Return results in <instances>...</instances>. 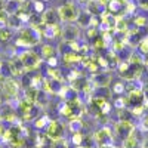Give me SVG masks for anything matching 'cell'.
<instances>
[{
  "label": "cell",
  "mask_w": 148,
  "mask_h": 148,
  "mask_svg": "<svg viewBox=\"0 0 148 148\" xmlns=\"http://www.w3.org/2000/svg\"><path fill=\"white\" fill-rule=\"evenodd\" d=\"M0 92L3 93L5 98H8V99H12V98H16L18 92H19V84L15 79L12 77H6L2 80V83H0Z\"/></svg>",
  "instance_id": "6da1fadb"
},
{
  "label": "cell",
  "mask_w": 148,
  "mask_h": 148,
  "mask_svg": "<svg viewBox=\"0 0 148 148\" xmlns=\"http://www.w3.org/2000/svg\"><path fill=\"white\" fill-rule=\"evenodd\" d=\"M18 58L24 62V67H25L27 71H31L34 68H37V65L40 64V55L34 52V51H25L18 55Z\"/></svg>",
  "instance_id": "7a4b0ae2"
},
{
  "label": "cell",
  "mask_w": 148,
  "mask_h": 148,
  "mask_svg": "<svg viewBox=\"0 0 148 148\" xmlns=\"http://www.w3.org/2000/svg\"><path fill=\"white\" fill-rule=\"evenodd\" d=\"M58 14H59L61 21H64V22H73L79 16V12H77L76 6H74L73 3H64L62 6H59Z\"/></svg>",
  "instance_id": "3957f363"
},
{
  "label": "cell",
  "mask_w": 148,
  "mask_h": 148,
  "mask_svg": "<svg viewBox=\"0 0 148 148\" xmlns=\"http://www.w3.org/2000/svg\"><path fill=\"white\" fill-rule=\"evenodd\" d=\"M45 133L47 135V138L52 139V141H56L59 138H62V135H64L62 123L58 121V120H51L49 125H47V127L45 129Z\"/></svg>",
  "instance_id": "277c9868"
},
{
  "label": "cell",
  "mask_w": 148,
  "mask_h": 148,
  "mask_svg": "<svg viewBox=\"0 0 148 148\" xmlns=\"http://www.w3.org/2000/svg\"><path fill=\"white\" fill-rule=\"evenodd\" d=\"M93 139L101 147H107L108 142H111V139H113V135H111V130L108 127H101L98 132H95Z\"/></svg>",
  "instance_id": "5b68a950"
},
{
  "label": "cell",
  "mask_w": 148,
  "mask_h": 148,
  "mask_svg": "<svg viewBox=\"0 0 148 148\" xmlns=\"http://www.w3.org/2000/svg\"><path fill=\"white\" fill-rule=\"evenodd\" d=\"M65 42H74L79 39V25H74L71 22H67V25L62 28V34Z\"/></svg>",
  "instance_id": "8992f818"
},
{
  "label": "cell",
  "mask_w": 148,
  "mask_h": 148,
  "mask_svg": "<svg viewBox=\"0 0 148 148\" xmlns=\"http://www.w3.org/2000/svg\"><path fill=\"white\" fill-rule=\"evenodd\" d=\"M42 31V37L45 39H56L58 36L62 34V28L59 27V24H55V25H43L40 28Z\"/></svg>",
  "instance_id": "52a82bcc"
},
{
  "label": "cell",
  "mask_w": 148,
  "mask_h": 148,
  "mask_svg": "<svg viewBox=\"0 0 148 148\" xmlns=\"http://www.w3.org/2000/svg\"><path fill=\"white\" fill-rule=\"evenodd\" d=\"M42 15H43V24L45 25H55V24H59V21H61L58 10H55V9H47Z\"/></svg>",
  "instance_id": "ba28073f"
},
{
  "label": "cell",
  "mask_w": 148,
  "mask_h": 148,
  "mask_svg": "<svg viewBox=\"0 0 148 148\" xmlns=\"http://www.w3.org/2000/svg\"><path fill=\"white\" fill-rule=\"evenodd\" d=\"M116 130H117V135L119 136H121V138H127L129 135L132 133V130H133V125L130 121H120L119 125L116 126Z\"/></svg>",
  "instance_id": "9c48e42d"
},
{
  "label": "cell",
  "mask_w": 148,
  "mask_h": 148,
  "mask_svg": "<svg viewBox=\"0 0 148 148\" xmlns=\"http://www.w3.org/2000/svg\"><path fill=\"white\" fill-rule=\"evenodd\" d=\"M92 80H93V84L95 86H108L110 83H111V76L108 73H96V74H93V77H92Z\"/></svg>",
  "instance_id": "30bf717a"
},
{
  "label": "cell",
  "mask_w": 148,
  "mask_h": 148,
  "mask_svg": "<svg viewBox=\"0 0 148 148\" xmlns=\"http://www.w3.org/2000/svg\"><path fill=\"white\" fill-rule=\"evenodd\" d=\"M70 83H71V84H70L71 88H73L74 90H77V92H79V90H84V89L89 86V82L86 80L83 76H79V77H76L74 80H71Z\"/></svg>",
  "instance_id": "8fae6325"
},
{
  "label": "cell",
  "mask_w": 148,
  "mask_h": 148,
  "mask_svg": "<svg viewBox=\"0 0 148 148\" xmlns=\"http://www.w3.org/2000/svg\"><path fill=\"white\" fill-rule=\"evenodd\" d=\"M90 21H92V15L89 14L88 10L80 12L79 16H77V24H79V27H82V28L90 27Z\"/></svg>",
  "instance_id": "7c38bea8"
},
{
  "label": "cell",
  "mask_w": 148,
  "mask_h": 148,
  "mask_svg": "<svg viewBox=\"0 0 148 148\" xmlns=\"http://www.w3.org/2000/svg\"><path fill=\"white\" fill-rule=\"evenodd\" d=\"M64 62L65 65H71V64H77L80 62V53L76 51H68L64 53Z\"/></svg>",
  "instance_id": "4fadbf2b"
},
{
  "label": "cell",
  "mask_w": 148,
  "mask_h": 148,
  "mask_svg": "<svg viewBox=\"0 0 148 148\" xmlns=\"http://www.w3.org/2000/svg\"><path fill=\"white\" fill-rule=\"evenodd\" d=\"M37 93H39V89L34 88V86H28V88H25V90H24V99H27L31 104H36Z\"/></svg>",
  "instance_id": "5bb4252c"
},
{
  "label": "cell",
  "mask_w": 148,
  "mask_h": 148,
  "mask_svg": "<svg viewBox=\"0 0 148 148\" xmlns=\"http://www.w3.org/2000/svg\"><path fill=\"white\" fill-rule=\"evenodd\" d=\"M40 53L45 59H49V58H52V56H56L58 53V49L53 47L52 45H43L42 49H40Z\"/></svg>",
  "instance_id": "9a60e30c"
},
{
  "label": "cell",
  "mask_w": 148,
  "mask_h": 148,
  "mask_svg": "<svg viewBox=\"0 0 148 148\" xmlns=\"http://www.w3.org/2000/svg\"><path fill=\"white\" fill-rule=\"evenodd\" d=\"M82 127H83V123L80 120V117H76V119H71L68 121V130L71 133H77V132H82Z\"/></svg>",
  "instance_id": "2e32d148"
},
{
  "label": "cell",
  "mask_w": 148,
  "mask_h": 148,
  "mask_svg": "<svg viewBox=\"0 0 148 148\" xmlns=\"http://www.w3.org/2000/svg\"><path fill=\"white\" fill-rule=\"evenodd\" d=\"M49 121H51V119H49V116H39L36 120H34V127L36 129H46Z\"/></svg>",
  "instance_id": "e0dca14e"
},
{
  "label": "cell",
  "mask_w": 148,
  "mask_h": 148,
  "mask_svg": "<svg viewBox=\"0 0 148 148\" xmlns=\"http://www.w3.org/2000/svg\"><path fill=\"white\" fill-rule=\"evenodd\" d=\"M88 6V12L90 15H99V10H101V5L98 0H90V2L86 5Z\"/></svg>",
  "instance_id": "ac0fdd59"
},
{
  "label": "cell",
  "mask_w": 148,
  "mask_h": 148,
  "mask_svg": "<svg viewBox=\"0 0 148 148\" xmlns=\"http://www.w3.org/2000/svg\"><path fill=\"white\" fill-rule=\"evenodd\" d=\"M47 95H49L47 92L39 89V93H37V99H36V105H39L40 108L45 107V105L47 104Z\"/></svg>",
  "instance_id": "d6986e66"
},
{
  "label": "cell",
  "mask_w": 148,
  "mask_h": 148,
  "mask_svg": "<svg viewBox=\"0 0 148 148\" xmlns=\"http://www.w3.org/2000/svg\"><path fill=\"white\" fill-rule=\"evenodd\" d=\"M21 24H22V21L19 19V16H18L16 14H10V15L8 16V25H9V27L19 28Z\"/></svg>",
  "instance_id": "ffe728a7"
},
{
  "label": "cell",
  "mask_w": 148,
  "mask_h": 148,
  "mask_svg": "<svg viewBox=\"0 0 148 148\" xmlns=\"http://www.w3.org/2000/svg\"><path fill=\"white\" fill-rule=\"evenodd\" d=\"M10 39H12V31L9 30V27L0 28V42L8 43V42H10Z\"/></svg>",
  "instance_id": "44dd1931"
},
{
  "label": "cell",
  "mask_w": 148,
  "mask_h": 148,
  "mask_svg": "<svg viewBox=\"0 0 148 148\" xmlns=\"http://www.w3.org/2000/svg\"><path fill=\"white\" fill-rule=\"evenodd\" d=\"M49 77L53 79V80H58V82H62L64 80V74L61 73L59 70H56V68H49Z\"/></svg>",
  "instance_id": "7402d4cb"
},
{
  "label": "cell",
  "mask_w": 148,
  "mask_h": 148,
  "mask_svg": "<svg viewBox=\"0 0 148 148\" xmlns=\"http://www.w3.org/2000/svg\"><path fill=\"white\" fill-rule=\"evenodd\" d=\"M86 68H88V70H89L92 74H96V73H99V70H101V65L98 64V61H96V59H92L90 62H89V65L86 67Z\"/></svg>",
  "instance_id": "603a6c76"
},
{
  "label": "cell",
  "mask_w": 148,
  "mask_h": 148,
  "mask_svg": "<svg viewBox=\"0 0 148 148\" xmlns=\"http://www.w3.org/2000/svg\"><path fill=\"white\" fill-rule=\"evenodd\" d=\"M52 148H68V142L64 138H59L56 141H52Z\"/></svg>",
  "instance_id": "cb8c5ba5"
},
{
  "label": "cell",
  "mask_w": 148,
  "mask_h": 148,
  "mask_svg": "<svg viewBox=\"0 0 148 148\" xmlns=\"http://www.w3.org/2000/svg\"><path fill=\"white\" fill-rule=\"evenodd\" d=\"M83 139H84V138H83V135H82L80 132H77V133H73L71 142H73L74 145H77V147H79V145H82V144H83Z\"/></svg>",
  "instance_id": "d4e9b609"
},
{
  "label": "cell",
  "mask_w": 148,
  "mask_h": 148,
  "mask_svg": "<svg viewBox=\"0 0 148 148\" xmlns=\"http://www.w3.org/2000/svg\"><path fill=\"white\" fill-rule=\"evenodd\" d=\"M125 90H126V86L123 84V83H114L113 84V92L116 95H120V93H123Z\"/></svg>",
  "instance_id": "484cf974"
},
{
  "label": "cell",
  "mask_w": 148,
  "mask_h": 148,
  "mask_svg": "<svg viewBox=\"0 0 148 148\" xmlns=\"http://www.w3.org/2000/svg\"><path fill=\"white\" fill-rule=\"evenodd\" d=\"M86 36H88V39H96L98 37V30L96 27H88V31H86Z\"/></svg>",
  "instance_id": "4316f807"
},
{
  "label": "cell",
  "mask_w": 148,
  "mask_h": 148,
  "mask_svg": "<svg viewBox=\"0 0 148 148\" xmlns=\"http://www.w3.org/2000/svg\"><path fill=\"white\" fill-rule=\"evenodd\" d=\"M139 49H141V52L147 53L148 52V39H144L139 42Z\"/></svg>",
  "instance_id": "83f0119b"
},
{
  "label": "cell",
  "mask_w": 148,
  "mask_h": 148,
  "mask_svg": "<svg viewBox=\"0 0 148 148\" xmlns=\"http://www.w3.org/2000/svg\"><path fill=\"white\" fill-rule=\"evenodd\" d=\"M47 65L51 67V68H56V65H58V58H56V56L49 58V59H47Z\"/></svg>",
  "instance_id": "f1b7e54d"
},
{
  "label": "cell",
  "mask_w": 148,
  "mask_h": 148,
  "mask_svg": "<svg viewBox=\"0 0 148 148\" xmlns=\"http://www.w3.org/2000/svg\"><path fill=\"white\" fill-rule=\"evenodd\" d=\"M145 22H147V19H145V18H142V16L136 18V25H145Z\"/></svg>",
  "instance_id": "f546056e"
},
{
  "label": "cell",
  "mask_w": 148,
  "mask_h": 148,
  "mask_svg": "<svg viewBox=\"0 0 148 148\" xmlns=\"http://www.w3.org/2000/svg\"><path fill=\"white\" fill-rule=\"evenodd\" d=\"M144 127L145 129H148V114L145 116V119H144Z\"/></svg>",
  "instance_id": "4dcf8cb0"
},
{
  "label": "cell",
  "mask_w": 148,
  "mask_h": 148,
  "mask_svg": "<svg viewBox=\"0 0 148 148\" xmlns=\"http://www.w3.org/2000/svg\"><path fill=\"white\" fill-rule=\"evenodd\" d=\"M90 2V0H79V3H82V5H88Z\"/></svg>",
  "instance_id": "1f68e13d"
},
{
  "label": "cell",
  "mask_w": 148,
  "mask_h": 148,
  "mask_svg": "<svg viewBox=\"0 0 148 148\" xmlns=\"http://www.w3.org/2000/svg\"><path fill=\"white\" fill-rule=\"evenodd\" d=\"M3 99H5V96H3V93H2V92H0V105L3 104Z\"/></svg>",
  "instance_id": "d6a6232c"
},
{
  "label": "cell",
  "mask_w": 148,
  "mask_h": 148,
  "mask_svg": "<svg viewBox=\"0 0 148 148\" xmlns=\"http://www.w3.org/2000/svg\"><path fill=\"white\" fill-rule=\"evenodd\" d=\"M144 98H145V99H148V89L144 92Z\"/></svg>",
  "instance_id": "836d02e7"
},
{
  "label": "cell",
  "mask_w": 148,
  "mask_h": 148,
  "mask_svg": "<svg viewBox=\"0 0 148 148\" xmlns=\"http://www.w3.org/2000/svg\"><path fill=\"white\" fill-rule=\"evenodd\" d=\"M16 2H19V3H21V2H25V0H16Z\"/></svg>",
  "instance_id": "e575fe53"
},
{
  "label": "cell",
  "mask_w": 148,
  "mask_h": 148,
  "mask_svg": "<svg viewBox=\"0 0 148 148\" xmlns=\"http://www.w3.org/2000/svg\"><path fill=\"white\" fill-rule=\"evenodd\" d=\"M0 148H2V147H0Z\"/></svg>",
  "instance_id": "d590c367"
}]
</instances>
